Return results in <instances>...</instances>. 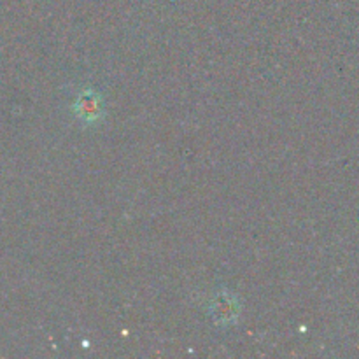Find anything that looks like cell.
Returning a JSON list of instances; mask_svg holds the SVG:
<instances>
[{"label":"cell","mask_w":359,"mask_h":359,"mask_svg":"<svg viewBox=\"0 0 359 359\" xmlns=\"http://www.w3.org/2000/svg\"><path fill=\"white\" fill-rule=\"evenodd\" d=\"M214 318L219 323H231L237 319V304L230 294H221L212 305Z\"/></svg>","instance_id":"cell-2"},{"label":"cell","mask_w":359,"mask_h":359,"mask_svg":"<svg viewBox=\"0 0 359 359\" xmlns=\"http://www.w3.org/2000/svg\"><path fill=\"white\" fill-rule=\"evenodd\" d=\"M74 109H76L77 116L88 123L98 121L100 116L104 114V105L95 91H84L83 95H79Z\"/></svg>","instance_id":"cell-1"}]
</instances>
